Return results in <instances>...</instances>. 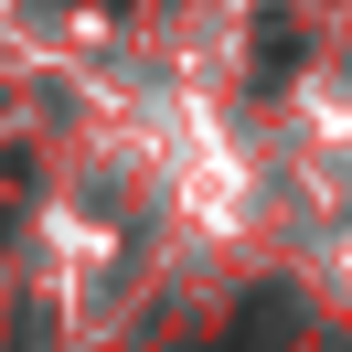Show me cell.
Masks as SVG:
<instances>
[{
    "instance_id": "obj_1",
    "label": "cell",
    "mask_w": 352,
    "mask_h": 352,
    "mask_svg": "<svg viewBox=\"0 0 352 352\" xmlns=\"http://www.w3.org/2000/svg\"><path fill=\"white\" fill-rule=\"evenodd\" d=\"M288 342H299V288H245L224 352H288Z\"/></svg>"
},
{
    "instance_id": "obj_2",
    "label": "cell",
    "mask_w": 352,
    "mask_h": 352,
    "mask_svg": "<svg viewBox=\"0 0 352 352\" xmlns=\"http://www.w3.org/2000/svg\"><path fill=\"white\" fill-rule=\"evenodd\" d=\"M288 65H299V11H256V75L278 86Z\"/></svg>"
}]
</instances>
